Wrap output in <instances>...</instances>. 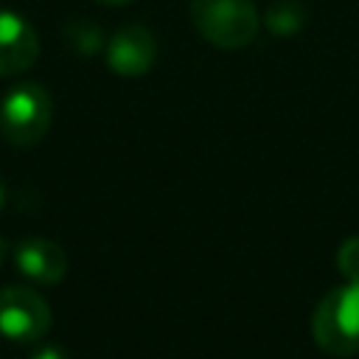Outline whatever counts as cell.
<instances>
[{"mask_svg": "<svg viewBox=\"0 0 359 359\" xmlns=\"http://www.w3.org/2000/svg\"><path fill=\"white\" fill-rule=\"evenodd\" d=\"M31 359H70L62 348H56V345H45V348H39V351H34V356Z\"/></svg>", "mask_w": 359, "mask_h": 359, "instance_id": "8fae6325", "label": "cell"}, {"mask_svg": "<svg viewBox=\"0 0 359 359\" xmlns=\"http://www.w3.org/2000/svg\"><path fill=\"white\" fill-rule=\"evenodd\" d=\"M191 20L210 45L224 50L244 48L258 34L252 0H191Z\"/></svg>", "mask_w": 359, "mask_h": 359, "instance_id": "3957f363", "label": "cell"}, {"mask_svg": "<svg viewBox=\"0 0 359 359\" xmlns=\"http://www.w3.org/2000/svg\"><path fill=\"white\" fill-rule=\"evenodd\" d=\"M17 269L36 283H59L67 275V255L50 238H25L14 247Z\"/></svg>", "mask_w": 359, "mask_h": 359, "instance_id": "52a82bcc", "label": "cell"}, {"mask_svg": "<svg viewBox=\"0 0 359 359\" xmlns=\"http://www.w3.org/2000/svg\"><path fill=\"white\" fill-rule=\"evenodd\" d=\"M39 56V36L34 25L17 14L0 8V76L25 73Z\"/></svg>", "mask_w": 359, "mask_h": 359, "instance_id": "8992f818", "label": "cell"}, {"mask_svg": "<svg viewBox=\"0 0 359 359\" xmlns=\"http://www.w3.org/2000/svg\"><path fill=\"white\" fill-rule=\"evenodd\" d=\"M3 258H6V241L0 238V264H3Z\"/></svg>", "mask_w": 359, "mask_h": 359, "instance_id": "4fadbf2b", "label": "cell"}, {"mask_svg": "<svg viewBox=\"0 0 359 359\" xmlns=\"http://www.w3.org/2000/svg\"><path fill=\"white\" fill-rule=\"evenodd\" d=\"M50 93L36 81H22L11 87L0 101V132L17 149L36 146L50 129Z\"/></svg>", "mask_w": 359, "mask_h": 359, "instance_id": "7a4b0ae2", "label": "cell"}, {"mask_svg": "<svg viewBox=\"0 0 359 359\" xmlns=\"http://www.w3.org/2000/svg\"><path fill=\"white\" fill-rule=\"evenodd\" d=\"M50 306L42 294L25 286L0 292V334L17 342H36L50 328Z\"/></svg>", "mask_w": 359, "mask_h": 359, "instance_id": "277c9868", "label": "cell"}, {"mask_svg": "<svg viewBox=\"0 0 359 359\" xmlns=\"http://www.w3.org/2000/svg\"><path fill=\"white\" fill-rule=\"evenodd\" d=\"M70 42L79 53H95L101 48V31L90 22H79L70 28Z\"/></svg>", "mask_w": 359, "mask_h": 359, "instance_id": "30bf717a", "label": "cell"}, {"mask_svg": "<svg viewBox=\"0 0 359 359\" xmlns=\"http://www.w3.org/2000/svg\"><path fill=\"white\" fill-rule=\"evenodd\" d=\"M157 62V39L146 25H123L107 42V67L123 79H137Z\"/></svg>", "mask_w": 359, "mask_h": 359, "instance_id": "5b68a950", "label": "cell"}, {"mask_svg": "<svg viewBox=\"0 0 359 359\" xmlns=\"http://www.w3.org/2000/svg\"><path fill=\"white\" fill-rule=\"evenodd\" d=\"M98 3H104V6H126L132 0H98Z\"/></svg>", "mask_w": 359, "mask_h": 359, "instance_id": "7c38bea8", "label": "cell"}, {"mask_svg": "<svg viewBox=\"0 0 359 359\" xmlns=\"http://www.w3.org/2000/svg\"><path fill=\"white\" fill-rule=\"evenodd\" d=\"M311 337L328 356L359 353V280H345L317 303Z\"/></svg>", "mask_w": 359, "mask_h": 359, "instance_id": "6da1fadb", "label": "cell"}, {"mask_svg": "<svg viewBox=\"0 0 359 359\" xmlns=\"http://www.w3.org/2000/svg\"><path fill=\"white\" fill-rule=\"evenodd\" d=\"M334 261H337V269L342 272L345 280H359V236L345 238L339 244Z\"/></svg>", "mask_w": 359, "mask_h": 359, "instance_id": "9c48e42d", "label": "cell"}, {"mask_svg": "<svg viewBox=\"0 0 359 359\" xmlns=\"http://www.w3.org/2000/svg\"><path fill=\"white\" fill-rule=\"evenodd\" d=\"M3 202H6V188H3V182H0V208H3Z\"/></svg>", "mask_w": 359, "mask_h": 359, "instance_id": "5bb4252c", "label": "cell"}, {"mask_svg": "<svg viewBox=\"0 0 359 359\" xmlns=\"http://www.w3.org/2000/svg\"><path fill=\"white\" fill-rule=\"evenodd\" d=\"M264 22L275 36H294L306 25V8L297 0H275L266 8Z\"/></svg>", "mask_w": 359, "mask_h": 359, "instance_id": "ba28073f", "label": "cell"}]
</instances>
